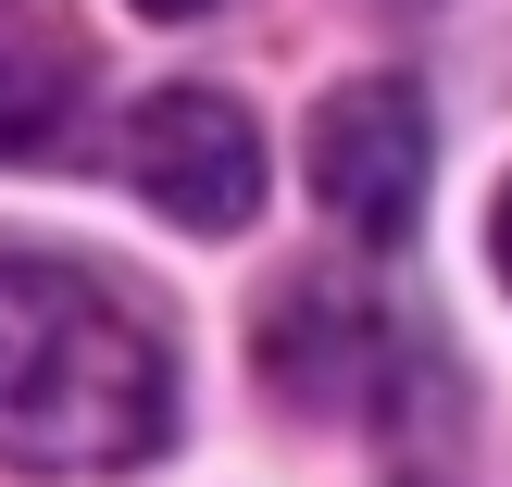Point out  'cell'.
<instances>
[{
	"mask_svg": "<svg viewBox=\"0 0 512 487\" xmlns=\"http://www.w3.org/2000/svg\"><path fill=\"white\" fill-rule=\"evenodd\" d=\"M263 363H275V388H288L300 413L375 425L413 475L438 463V438H450V363H438V338H425L375 275H300V288L275 300V325H263Z\"/></svg>",
	"mask_w": 512,
	"mask_h": 487,
	"instance_id": "7a4b0ae2",
	"label": "cell"
},
{
	"mask_svg": "<svg viewBox=\"0 0 512 487\" xmlns=\"http://www.w3.org/2000/svg\"><path fill=\"white\" fill-rule=\"evenodd\" d=\"M75 100H88V50L50 0H0V150L13 163H63Z\"/></svg>",
	"mask_w": 512,
	"mask_h": 487,
	"instance_id": "5b68a950",
	"label": "cell"
},
{
	"mask_svg": "<svg viewBox=\"0 0 512 487\" xmlns=\"http://www.w3.org/2000/svg\"><path fill=\"white\" fill-rule=\"evenodd\" d=\"M175 425V350L100 263L0 238V463L125 475Z\"/></svg>",
	"mask_w": 512,
	"mask_h": 487,
	"instance_id": "6da1fadb",
	"label": "cell"
},
{
	"mask_svg": "<svg viewBox=\"0 0 512 487\" xmlns=\"http://www.w3.org/2000/svg\"><path fill=\"white\" fill-rule=\"evenodd\" d=\"M138 13H213V0H138Z\"/></svg>",
	"mask_w": 512,
	"mask_h": 487,
	"instance_id": "52a82bcc",
	"label": "cell"
},
{
	"mask_svg": "<svg viewBox=\"0 0 512 487\" xmlns=\"http://www.w3.org/2000/svg\"><path fill=\"white\" fill-rule=\"evenodd\" d=\"M300 163H313V200H325V225H338V238L400 250V238L425 225V188H438V125H425V88H413V75H350V88H325Z\"/></svg>",
	"mask_w": 512,
	"mask_h": 487,
	"instance_id": "3957f363",
	"label": "cell"
},
{
	"mask_svg": "<svg viewBox=\"0 0 512 487\" xmlns=\"http://www.w3.org/2000/svg\"><path fill=\"white\" fill-rule=\"evenodd\" d=\"M488 263H500V288H512V175H500V200H488Z\"/></svg>",
	"mask_w": 512,
	"mask_h": 487,
	"instance_id": "8992f818",
	"label": "cell"
},
{
	"mask_svg": "<svg viewBox=\"0 0 512 487\" xmlns=\"http://www.w3.org/2000/svg\"><path fill=\"white\" fill-rule=\"evenodd\" d=\"M125 175H138V200L163 225L238 238V225L263 213V125H250L225 88H163V100H138V125H125Z\"/></svg>",
	"mask_w": 512,
	"mask_h": 487,
	"instance_id": "277c9868",
	"label": "cell"
}]
</instances>
